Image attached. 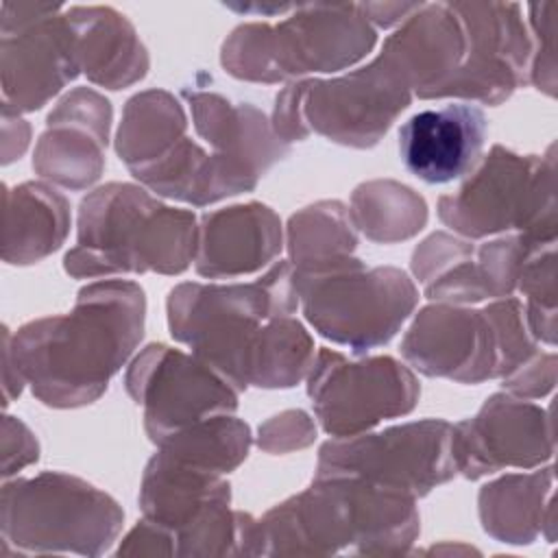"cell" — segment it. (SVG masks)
<instances>
[{
    "label": "cell",
    "mask_w": 558,
    "mask_h": 558,
    "mask_svg": "<svg viewBox=\"0 0 558 558\" xmlns=\"http://www.w3.org/2000/svg\"><path fill=\"white\" fill-rule=\"evenodd\" d=\"M70 233V203L44 181L4 187L2 259L13 266L37 264L59 251Z\"/></svg>",
    "instance_id": "27"
},
{
    "label": "cell",
    "mask_w": 558,
    "mask_h": 558,
    "mask_svg": "<svg viewBox=\"0 0 558 558\" xmlns=\"http://www.w3.org/2000/svg\"><path fill=\"white\" fill-rule=\"evenodd\" d=\"M81 74L105 89H124L150 68L148 50L129 17L113 7H68Z\"/></svg>",
    "instance_id": "23"
},
{
    "label": "cell",
    "mask_w": 558,
    "mask_h": 558,
    "mask_svg": "<svg viewBox=\"0 0 558 558\" xmlns=\"http://www.w3.org/2000/svg\"><path fill=\"white\" fill-rule=\"evenodd\" d=\"M2 111L31 113L81 74L65 9L22 31L2 35Z\"/></svg>",
    "instance_id": "17"
},
{
    "label": "cell",
    "mask_w": 558,
    "mask_h": 558,
    "mask_svg": "<svg viewBox=\"0 0 558 558\" xmlns=\"http://www.w3.org/2000/svg\"><path fill=\"white\" fill-rule=\"evenodd\" d=\"M198 220L192 209L170 207L144 185L111 181L78 207L76 246L63 257L74 279L116 275H181L196 255Z\"/></svg>",
    "instance_id": "4"
},
{
    "label": "cell",
    "mask_w": 558,
    "mask_h": 558,
    "mask_svg": "<svg viewBox=\"0 0 558 558\" xmlns=\"http://www.w3.org/2000/svg\"><path fill=\"white\" fill-rule=\"evenodd\" d=\"M556 146L519 155L495 144L456 194L438 198V218L466 240L519 233L536 244L556 242Z\"/></svg>",
    "instance_id": "5"
},
{
    "label": "cell",
    "mask_w": 558,
    "mask_h": 558,
    "mask_svg": "<svg viewBox=\"0 0 558 558\" xmlns=\"http://www.w3.org/2000/svg\"><path fill=\"white\" fill-rule=\"evenodd\" d=\"M410 266L432 303L473 305L499 299L488 259L473 240L436 231L414 248Z\"/></svg>",
    "instance_id": "26"
},
{
    "label": "cell",
    "mask_w": 558,
    "mask_h": 558,
    "mask_svg": "<svg viewBox=\"0 0 558 558\" xmlns=\"http://www.w3.org/2000/svg\"><path fill=\"white\" fill-rule=\"evenodd\" d=\"M222 506H231V484L225 475L172 458L161 449L146 462L140 508L146 519L168 527L174 536Z\"/></svg>",
    "instance_id": "22"
},
{
    "label": "cell",
    "mask_w": 558,
    "mask_h": 558,
    "mask_svg": "<svg viewBox=\"0 0 558 558\" xmlns=\"http://www.w3.org/2000/svg\"><path fill=\"white\" fill-rule=\"evenodd\" d=\"M251 442V427L233 414H222L163 438L157 449L183 462L227 475L246 460Z\"/></svg>",
    "instance_id": "31"
},
{
    "label": "cell",
    "mask_w": 558,
    "mask_h": 558,
    "mask_svg": "<svg viewBox=\"0 0 558 558\" xmlns=\"http://www.w3.org/2000/svg\"><path fill=\"white\" fill-rule=\"evenodd\" d=\"M556 386V353H534L514 373L504 377V392L519 399H541Z\"/></svg>",
    "instance_id": "37"
},
{
    "label": "cell",
    "mask_w": 558,
    "mask_h": 558,
    "mask_svg": "<svg viewBox=\"0 0 558 558\" xmlns=\"http://www.w3.org/2000/svg\"><path fill=\"white\" fill-rule=\"evenodd\" d=\"M410 368L458 384L499 379V351L484 307L429 303L408 327L401 347Z\"/></svg>",
    "instance_id": "15"
},
{
    "label": "cell",
    "mask_w": 558,
    "mask_h": 558,
    "mask_svg": "<svg viewBox=\"0 0 558 558\" xmlns=\"http://www.w3.org/2000/svg\"><path fill=\"white\" fill-rule=\"evenodd\" d=\"M39 460V442L28 425L11 414L2 418V477L9 480Z\"/></svg>",
    "instance_id": "38"
},
{
    "label": "cell",
    "mask_w": 558,
    "mask_h": 558,
    "mask_svg": "<svg viewBox=\"0 0 558 558\" xmlns=\"http://www.w3.org/2000/svg\"><path fill=\"white\" fill-rule=\"evenodd\" d=\"M113 109L92 87H74L48 113L33 153V170L65 190L94 185L105 170Z\"/></svg>",
    "instance_id": "16"
},
{
    "label": "cell",
    "mask_w": 558,
    "mask_h": 558,
    "mask_svg": "<svg viewBox=\"0 0 558 558\" xmlns=\"http://www.w3.org/2000/svg\"><path fill=\"white\" fill-rule=\"evenodd\" d=\"M283 248L279 216L248 201L201 216L194 270L205 279H240L270 266Z\"/></svg>",
    "instance_id": "19"
},
{
    "label": "cell",
    "mask_w": 558,
    "mask_h": 558,
    "mask_svg": "<svg viewBox=\"0 0 558 558\" xmlns=\"http://www.w3.org/2000/svg\"><path fill=\"white\" fill-rule=\"evenodd\" d=\"M0 506L2 541L22 554L100 556L124 523L109 493L63 471L4 480Z\"/></svg>",
    "instance_id": "7"
},
{
    "label": "cell",
    "mask_w": 558,
    "mask_h": 558,
    "mask_svg": "<svg viewBox=\"0 0 558 558\" xmlns=\"http://www.w3.org/2000/svg\"><path fill=\"white\" fill-rule=\"evenodd\" d=\"M530 15V37H532V61L527 83L538 92L554 98L556 96V17L558 2H532L525 7Z\"/></svg>",
    "instance_id": "34"
},
{
    "label": "cell",
    "mask_w": 558,
    "mask_h": 558,
    "mask_svg": "<svg viewBox=\"0 0 558 558\" xmlns=\"http://www.w3.org/2000/svg\"><path fill=\"white\" fill-rule=\"evenodd\" d=\"M296 310L299 294L288 259L275 262L253 281L179 283L166 301L170 336L238 392L259 388L279 333V316H294Z\"/></svg>",
    "instance_id": "3"
},
{
    "label": "cell",
    "mask_w": 558,
    "mask_h": 558,
    "mask_svg": "<svg viewBox=\"0 0 558 558\" xmlns=\"http://www.w3.org/2000/svg\"><path fill=\"white\" fill-rule=\"evenodd\" d=\"M423 2H360V11L366 22L377 28H392L408 20Z\"/></svg>",
    "instance_id": "41"
},
{
    "label": "cell",
    "mask_w": 558,
    "mask_h": 558,
    "mask_svg": "<svg viewBox=\"0 0 558 558\" xmlns=\"http://www.w3.org/2000/svg\"><path fill=\"white\" fill-rule=\"evenodd\" d=\"M294 288L305 320L353 355L388 344L418 303L408 272L366 266L355 255L294 270Z\"/></svg>",
    "instance_id": "6"
},
{
    "label": "cell",
    "mask_w": 558,
    "mask_h": 558,
    "mask_svg": "<svg viewBox=\"0 0 558 558\" xmlns=\"http://www.w3.org/2000/svg\"><path fill=\"white\" fill-rule=\"evenodd\" d=\"M286 246L294 270L353 255L357 233L349 207L340 201H318L294 211L286 227Z\"/></svg>",
    "instance_id": "30"
},
{
    "label": "cell",
    "mask_w": 558,
    "mask_h": 558,
    "mask_svg": "<svg viewBox=\"0 0 558 558\" xmlns=\"http://www.w3.org/2000/svg\"><path fill=\"white\" fill-rule=\"evenodd\" d=\"M63 11L61 4H39V2H2L0 9V31L2 35L22 31L44 17Z\"/></svg>",
    "instance_id": "40"
},
{
    "label": "cell",
    "mask_w": 558,
    "mask_h": 558,
    "mask_svg": "<svg viewBox=\"0 0 558 558\" xmlns=\"http://www.w3.org/2000/svg\"><path fill=\"white\" fill-rule=\"evenodd\" d=\"M466 50L460 68L429 98L501 105L527 83L532 37L517 2H451Z\"/></svg>",
    "instance_id": "12"
},
{
    "label": "cell",
    "mask_w": 558,
    "mask_h": 558,
    "mask_svg": "<svg viewBox=\"0 0 558 558\" xmlns=\"http://www.w3.org/2000/svg\"><path fill=\"white\" fill-rule=\"evenodd\" d=\"M451 423L423 418L331 438L318 449L314 477H357L403 493L412 499L429 495L456 477Z\"/></svg>",
    "instance_id": "9"
},
{
    "label": "cell",
    "mask_w": 558,
    "mask_h": 558,
    "mask_svg": "<svg viewBox=\"0 0 558 558\" xmlns=\"http://www.w3.org/2000/svg\"><path fill=\"white\" fill-rule=\"evenodd\" d=\"M181 96L190 105L198 137L211 146V153L235 161L257 179L290 153V144L279 140L257 107L196 87H185Z\"/></svg>",
    "instance_id": "21"
},
{
    "label": "cell",
    "mask_w": 558,
    "mask_h": 558,
    "mask_svg": "<svg viewBox=\"0 0 558 558\" xmlns=\"http://www.w3.org/2000/svg\"><path fill=\"white\" fill-rule=\"evenodd\" d=\"M305 379L314 414L331 438L357 436L386 418L405 416L421 397L414 371L390 355L349 360L320 349Z\"/></svg>",
    "instance_id": "10"
},
{
    "label": "cell",
    "mask_w": 558,
    "mask_h": 558,
    "mask_svg": "<svg viewBox=\"0 0 558 558\" xmlns=\"http://www.w3.org/2000/svg\"><path fill=\"white\" fill-rule=\"evenodd\" d=\"M556 451L549 410L508 392L490 395L475 416L451 425L458 475L480 480L504 469H536Z\"/></svg>",
    "instance_id": "13"
},
{
    "label": "cell",
    "mask_w": 558,
    "mask_h": 558,
    "mask_svg": "<svg viewBox=\"0 0 558 558\" xmlns=\"http://www.w3.org/2000/svg\"><path fill=\"white\" fill-rule=\"evenodd\" d=\"M377 44V31L355 2L296 4L270 24V54L279 81L305 74H336L362 61Z\"/></svg>",
    "instance_id": "14"
},
{
    "label": "cell",
    "mask_w": 558,
    "mask_h": 558,
    "mask_svg": "<svg viewBox=\"0 0 558 558\" xmlns=\"http://www.w3.org/2000/svg\"><path fill=\"white\" fill-rule=\"evenodd\" d=\"M238 13H255L262 17L268 15H288L296 4H270V2H262V4H225Z\"/></svg>",
    "instance_id": "44"
},
{
    "label": "cell",
    "mask_w": 558,
    "mask_h": 558,
    "mask_svg": "<svg viewBox=\"0 0 558 558\" xmlns=\"http://www.w3.org/2000/svg\"><path fill=\"white\" fill-rule=\"evenodd\" d=\"M118 556H177V536L144 517L137 525L122 538Z\"/></svg>",
    "instance_id": "39"
},
{
    "label": "cell",
    "mask_w": 558,
    "mask_h": 558,
    "mask_svg": "<svg viewBox=\"0 0 558 558\" xmlns=\"http://www.w3.org/2000/svg\"><path fill=\"white\" fill-rule=\"evenodd\" d=\"M484 312L495 329L501 371L499 379H504L510 373H514L521 364H525L534 353H538V342L530 336L523 303L519 299H497L490 305H486Z\"/></svg>",
    "instance_id": "33"
},
{
    "label": "cell",
    "mask_w": 558,
    "mask_h": 558,
    "mask_svg": "<svg viewBox=\"0 0 558 558\" xmlns=\"http://www.w3.org/2000/svg\"><path fill=\"white\" fill-rule=\"evenodd\" d=\"M418 532L416 499L357 477H314L257 519V556H401Z\"/></svg>",
    "instance_id": "2"
},
{
    "label": "cell",
    "mask_w": 558,
    "mask_h": 558,
    "mask_svg": "<svg viewBox=\"0 0 558 558\" xmlns=\"http://www.w3.org/2000/svg\"><path fill=\"white\" fill-rule=\"evenodd\" d=\"M412 96L408 85L375 57L333 78L292 81L277 94L270 124L288 144L318 133L340 146L371 148Z\"/></svg>",
    "instance_id": "8"
},
{
    "label": "cell",
    "mask_w": 558,
    "mask_h": 558,
    "mask_svg": "<svg viewBox=\"0 0 558 558\" xmlns=\"http://www.w3.org/2000/svg\"><path fill=\"white\" fill-rule=\"evenodd\" d=\"M220 63L225 72L251 83H281L270 54V24L248 22L231 31L222 41Z\"/></svg>",
    "instance_id": "32"
},
{
    "label": "cell",
    "mask_w": 558,
    "mask_h": 558,
    "mask_svg": "<svg viewBox=\"0 0 558 558\" xmlns=\"http://www.w3.org/2000/svg\"><path fill=\"white\" fill-rule=\"evenodd\" d=\"M146 296L131 279L83 286L68 314L28 320L2 338L33 395L48 408H81L105 395L144 336Z\"/></svg>",
    "instance_id": "1"
},
{
    "label": "cell",
    "mask_w": 558,
    "mask_h": 558,
    "mask_svg": "<svg viewBox=\"0 0 558 558\" xmlns=\"http://www.w3.org/2000/svg\"><path fill=\"white\" fill-rule=\"evenodd\" d=\"M2 163H11L13 159H20L22 153L28 146L31 140V126L22 116L2 111Z\"/></svg>",
    "instance_id": "42"
},
{
    "label": "cell",
    "mask_w": 558,
    "mask_h": 558,
    "mask_svg": "<svg viewBox=\"0 0 558 558\" xmlns=\"http://www.w3.org/2000/svg\"><path fill=\"white\" fill-rule=\"evenodd\" d=\"M486 116L477 105L449 102L423 109L399 129V157L416 179L440 185L473 170L486 140Z\"/></svg>",
    "instance_id": "18"
},
{
    "label": "cell",
    "mask_w": 558,
    "mask_h": 558,
    "mask_svg": "<svg viewBox=\"0 0 558 558\" xmlns=\"http://www.w3.org/2000/svg\"><path fill=\"white\" fill-rule=\"evenodd\" d=\"M517 292L525 296L527 307L556 310V242L538 244L527 253Z\"/></svg>",
    "instance_id": "35"
},
{
    "label": "cell",
    "mask_w": 558,
    "mask_h": 558,
    "mask_svg": "<svg viewBox=\"0 0 558 558\" xmlns=\"http://www.w3.org/2000/svg\"><path fill=\"white\" fill-rule=\"evenodd\" d=\"M124 388L144 410V432L163 438L211 416L238 410V390L194 353L153 342L129 364Z\"/></svg>",
    "instance_id": "11"
},
{
    "label": "cell",
    "mask_w": 558,
    "mask_h": 558,
    "mask_svg": "<svg viewBox=\"0 0 558 558\" xmlns=\"http://www.w3.org/2000/svg\"><path fill=\"white\" fill-rule=\"evenodd\" d=\"M554 466H545L484 484L477 495L484 532L508 545H530L541 534L554 541Z\"/></svg>",
    "instance_id": "25"
},
{
    "label": "cell",
    "mask_w": 558,
    "mask_h": 558,
    "mask_svg": "<svg viewBox=\"0 0 558 558\" xmlns=\"http://www.w3.org/2000/svg\"><path fill=\"white\" fill-rule=\"evenodd\" d=\"M316 440V425L303 410H286L259 425L257 447L279 456L303 449Z\"/></svg>",
    "instance_id": "36"
},
{
    "label": "cell",
    "mask_w": 558,
    "mask_h": 558,
    "mask_svg": "<svg viewBox=\"0 0 558 558\" xmlns=\"http://www.w3.org/2000/svg\"><path fill=\"white\" fill-rule=\"evenodd\" d=\"M466 35L451 2H423L377 54L418 98H429L462 63Z\"/></svg>",
    "instance_id": "20"
},
{
    "label": "cell",
    "mask_w": 558,
    "mask_h": 558,
    "mask_svg": "<svg viewBox=\"0 0 558 558\" xmlns=\"http://www.w3.org/2000/svg\"><path fill=\"white\" fill-rule=\"evenodd\" d=\"M353 227L377 244L414 238L427 222V203L412 187L392 179L360 183L351 194Z\"/></svg>",
    "instance_id": "29"
},
{
    "label": "cell",
    "mask_w": 558,
    "mask_h": 558,
    "mask_svg": "<svg viewBox=\"0 0 558 558\" xmlns=\"http://www.w3.org/2000/svg\"><path fill=\"white\" fill-rule=\"evenodd\" d=\"M129 172L148 192L192 207H207L227 196L251 192L259 181L235 161L207 153L190 137H183L157 161Z\"/></svg>",
    "instance_id": "24"
},
{
    "label": "cell",
    "mask_w": 558,
    "mask_h": 558,
    "mask_svg": "<svg viewBox=\"0 0 558 558\" xmlns=\"http://www.w3.org/2000/svg\"><path fill=\"white\" fill-rule=\"evenodd\" d=\"M187 137L183 105L166 89H146L131 96L116 133V153L129 170L163 157Z\"/></svg>",
    "instance_id": "28"
},
{
    "label": "cell",
    "mask_w": 558,
    "mask_h": 558,
    "mask_svg": "<svg viewBox=\"0 0 558 558\" xmlns=\"http://www.w3.org/2000/svg\"><path fill=\"white\" fill-rule=\"evenodd\" d=\"M2 384H4V405L20 397L26 379L20 373V366L11 353L9 342L2 338Z\"/></svg>",
    "instance_id": "43"
}]
</instances>
